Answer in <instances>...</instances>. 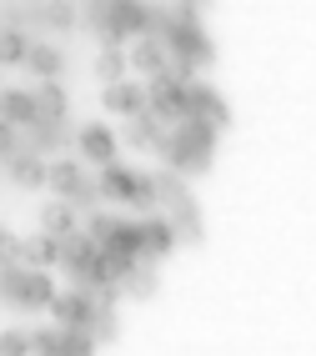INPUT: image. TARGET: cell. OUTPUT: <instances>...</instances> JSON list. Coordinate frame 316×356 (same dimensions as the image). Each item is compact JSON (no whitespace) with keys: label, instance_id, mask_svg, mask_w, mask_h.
Here are the masks:
<instances>
[{"label":"cell","instance_id":"cell-22","mask_svg":"<svg viewBox=\"0 0 316 356\" xmlns=\"http://www.w3.org/2000/svg\"><path fill=\"white\" fill-rule=\"evenodd\" d=\"M120 291H126L131 301H151V296L161 291V271H156V261H136L131 276L120 281Z\"/></svg>","mask_w":316,"mask_h":356},{"label":"cell","instance_id":"cell-18","mask_svg":"<svg viewBox=\"0 0 316 356\" xmlns=\"http://www.w3.org/2000/svg\"><path fill=\"white\" fill-rule=\"evenodd\" d=\"M35 121H70V96H65L61 81L35 86Z\"/></svg>","mask_w":316,"mask_h":356},{"label":"cell","instance_id":"cell-11","mask_svg":"<svg viewBox=\"0 0 316 356\" xmlns=\"http://www.w3.org/2000/svg\"><path fill=\"white\" fill-rule=\"evenodd\" d=\"M126 60H131V76H136V81H151V76H161V70H166L171 51H166L156 35H141V40L126 45Z\"/></svg>","mask_w":316,"mask_h":356},{"label":"cell","instance_id":"cell-5","mask_svg":"<svg viewBox=\"0 0 316 356\" xmlns=\"http://www.w3.org/2000/svg\"><path fill=\"white\" fill-rule=\"evenodd\" d=\"M186 115H196V121H211L216 131H226V126H231V101H226L211 81L196 76V81L186 86Z\"/></svg>","mask_w":316,"mask_h":356},{"label":"cell","instance_id":"cell-33","mask_svg":"<svg viewBox=\"0 0 316 356\" xmlns=\"http://www.w3.org/2000/svg\"><path fill=\"white\" fill-rule=\"evenodd\" d=\"M166 6H191V10H211L216 0H166Z\"/></svg>","mask_w":316,"mask_h":356},{"label":"cell","instance_id":"cell-21","mask_svg":"<svg viewBox=\"0 0 316 356\" xmlns=\"http://www.w3.org/2000/svg\"><path fill=\"white\" fill-rule=\"evenodd\" d=\"M20 246H26V266H35V271H56L61 266V241L56 236L35 231V236H20Z\"/></svg>","mask_w":316,"mask_h":356},{"label":"cell","instance_id":"cell-20","mask_svg":"<svg viewBox=\"0 0 316 356\" xmlns=\"http://www.w3.org/2000/svg\"><path fill=\"white\" fill-rule=\"evenodd\" d=\"M35 20H40L45 31L65 35V31L81 26V10H76V0H40V6H35Z\"/></svg>","mask_w":316,"mask_h":356},{"label":"cell","instance_id":"cell-15","mask_svg":"<svg viewBox=\"0 0 316 356\" xmlns=\"http://www.w3.org/2000/svg\"><path fill=\"white\" fill-rule=\"evenodd\" d=\"M0 121L15 126V131L35 126V90H26V86H0Z\"/></svg>","mask_w":316,"mask_h":356},{"label":"cell","instance_id":"cell-17","mask_svg":"<svg viewBox=\"0 0 316 356\" xmlns=\"http://www.w3.org/2000/svg\"><path fill=\"white\" fill-rule=\"evenodd\" d=\"M45 171H51V161L35 156V151H15V156L6 161V176L20 186V191H40V186H45Z\"/></svg>","mask_w":316,"mask_h":356},{"label":"cell","instance_id":"cell-14","mask_svg":"<svg viewBox=\"0 0 316 356\" xmlns=\"http://www.w3.org/2000/svg\"><path fill=\"white\" fill-rule=\"evenodd\" d=\"M166 131H171V126H161L151 111H141V115H131V121H126V131H120V146H131V151H145V156H156V146L166 140Z\"/></svg>","mask_w":316,"mask_h":356},{"label":"cell","instance_id":"cell-27","mask_svg":"<svg viewBox=\"0 0 316 356\" xmlns=\"http://www.w3.org/2000/svg\"><path fill=\"white\" fill-rule=\"evenodd\" d=\"M90 337H95V346H111V341H120V316H116V306H95Z\"/></svg>","mask_w":316,"mask_h":356},{"label":"cell","instance_id":"cell-6","mask_svg":"<svg viewBox=\"0 0 316 356\" xmlns=\"http://www.w3.org/2000/svg\"><path fill=\"white\" fill-rule=\"evenodd\" d=\"M95 261H101V246H95L86 231H76V236H65V241H61V271L70 276V286H81V291H86V281H90V271H95Z\"/></svg>","mask_w":316,"mask_h":356},{"label":"cell","instance_id":"cell-16","mask_svg":"<svg viewBox=\"0 0 316 356\" xmlns=\"http://www.w3.org/2000/svg\"><path fill=\"white\" fill-rule=\"evenodd\" d=\"M40 231L45 236H56V241H65V236H76L81 231V211L76 206H70V201H61V196H51V201H45L40 206Z\"/></svg>","mask_w":316,"mask_h":356},{"label":"cell","instance_id":"cell-10","mask_svg":"<svg viewBox=\"0 0 316 356\" xmlns=\"http://www.w3.org/2000/svg\"><path fill=\"white\" fill-rule=\"evenodd\" d=\"M101 106L111 115H120V121H131V115L145 111V81L126 76V81H116V86H101Z\"/></svg>","mask_w":316,"mask_h":356},{"label":"cell","instance_id":"cell-8","mask_svg":"<svg viewBox=\"0 0 316 356\" xmlns=\"http://www.w3.org/2000/svg\"><path fill=\"white\" fill-rule=\"evenodd\" d=\"M51 321L65 326V331H90V321H95V296L81 291V286L56 291V301H51Z\"/></svg>","mask_w":316,"mask_h":356},{"label":"cell","instance_id":"cell-34","mask_svg":"<svg viewBox=\"0 0 316 356\" xmlns=\"http://www.w3.org/2000/svg\"><path fill=\"white\" fill-rule=\"evenodd\" d=\"M86 6H90V0H86Z\"/></svg>","mask_w":316,"mask_h":356},{"label":"cell","instance_id":"cell-32","mask_svg":"<svg viewBox=\"0 0 316 356\" xmlns=\"http://www.w3.org/2000/svg\"><path fill=\"white\" fill-rule=\"evenodd\" d=\"M20 151V131L15 126H6V121H0V165H6L10 156Z\"/></svg>","mask_w":316,"mask_h":356},{"label":"cell","instance_id":"cell-1","mask_svg":"<svg viewBox=\"0 0 316 356\" xmlns=\"http://www.w3.org/2000/svg\"><path fill=\"white\" fill-rule=\"evenodd\" d=\"M216 146H221V131H216L211 121H196V115H186V121H176L171 131H166V140L156 146L161 165L176 176H206L216 165Z\"/></svg>","mask_w":316,"mask_h":356},{"label":"cell","instance_id":"cell-23","mask_svg":"<svg viewBox=\"0 0 316 356\" xmlns=\"http://www.w3.org/2000/svg\"><path fill=\"white\" fill-rule=\"evenodd\" d=\"M90 70H95V81H101V86H116V81L131 76V60H126L120 45H101V56L90 60Z\"/></svg>","mask_w":316,"mask_h":356},{"label":"cell","instance_id":"cell-9","mask_svg":"<svg viewBox=\"0 0 316 356\" xmlns=\"http://www.w3.org/2000/svg\"><path fill=\"white\" fill-rule=\"evenodd\" d=\"M166 221L176 226V241H181V246H201V241H206V216H201V201L191 196V191H186L181 201L166 206Z\"/></svg>","mask_w":316,"mask_h":356},{"label":"cell","instance_id":"cell-31","mask_svg":"<svg viewBox=\"0 0 316 356\" xmlns=\"http://www.w3.org/2000/svg\"><path fill=\"white\" fill-rule=\"evenodd\" d=\"M0 266H26V246H20V236H10L0 226Z\"/></svg>","mask_w":316,"mask_h":356},{"label":"cell","instance_id":"cell-24","mask_svg":"<svg viewBox=\"0 0 316 356\" xmlns=\"http://www.w3.org/2000/svg\"><path fill=\"white\" fill-rule=\"evenodd\" d=\"M106 251H120V256L141 261V251H145V241H141V216H120L116 231H111V241H106Z\"/></svg>","mask_w":316,"mask_h":356},{"label":"cell","instance_id":"cell-26","mask_svg":"<svg viewBox=\"0 0 316 356\" xmlns=\"http://www.w3.org/2000/svg\"><path fill=\"white\" fill-rule=\"evenodd\" d=\"M31 35H26V26H0V65H26V56H31Z\"/></svg>","mask_w":316,"mask_h":356},{"label":"cell","instance_id":"cell-29","mask_svg":"<svg viewBox=\"0 0 316 356\" xmlns=\"http://www.w3.org/2000/svg\"><path fill=\"white\" fill-rule=\"evenodd\" d=\"M101 346H95V337L90 331H65L61 326V356H95Z\"/></svg>","mask_w":316,"mask_h":356},{"label":"cell","instance_id":"cell-12","mask_svg":"<svg viewBox=\"0 0 316 356\" xmlns=\"http://www.w3.org/2000/svg\"><path fill=\"white\" fill-rule=\"evenodd\" d=\"M141 241H145V251H141V261H166L181 241H176V226L166 221V211H156V216H141Z\"/></svg>","mask_w":316,"mask_h":356},{"label":"cell","instance_id":"cell-13","mask_svg":"<svg viewBox=\"0 0 316 356\" xmlns=\"http://www.w3.org/2000/svg\"><path fill=\"white\" fill-rule=\"evenodd\" d=\"M131 186H136V171L126 161H111L95 171V191H101V206H126L131 201Z\"/></svg>","mask_w":316,"mask_h":356},{"label":"cell","instance_id":"cell-25","mask_svg":"<svg viewBox=\"0 0 316 356\" xmlns=\"http://www.w3.org/2000/svg\"><path fill=\"white\" fill-rule=\"evenodd\" d=\"M136 216H156L161 211V186H156V171H136V186H131V201H126Z\"/></svg>","mask_w":316,"mask_h":356},{"label":"cell","instance_id":"cell-19","mask_svg":"<svg viewBox=\"0 0 316 356\" xmlns=\"http://www.w3.org/2000/svg\"><path fill=\"white\" fill-rule=\"evenodd\" d=\"M26 70H31L35 81H61V76H65V51H61V45L35 40L31 56H26Z\"/></svg>","mask_w":316,"mask_h":356},{"label":"cell","instance_id":"cell-4","mask_svg":"<svg viewBox=\"0 0 316 356\" xmlns=\"http://www.w3.org/2000/svg\"><path fill=\"white\" fill-rule=\"evenodd\" d=\"M76 156L101 171V165L120 161V136H116L106 121H86V126H76Z\"/></svg>","mask_w":316,"mask_h":356},{"label":"cell","instance_id":"cell-30","mask_svg":"<svg viewBox=\"0 0 316 356\" xmlns=\"http://www.w3.org/2000/svg\"><path fill=\"white\" fill-rule=\"evenodd\" d=\"M0 356H31V331L26 326H6L0 331Z\"/></svg>","mask_w":316,"mask_h":356},{"label":"cell","instance_id":"cell-2","mask_svg":"<svg viewBox=\"0 0 316 356\" xmlns=\"http://www.w3.org/2000/svg\"><path fill=\"white\" fill-rule=\"evenodd\" d=\"M81 26L101 45H120L126 51L131 40L151 35V0H90Z\"/></svg>","mask_w":316,"mask_h":356},{"label":"cell","instance_id":"cell-28","mask_svg":"<svg viewBox=\"0 0 316 356\" xmlns=\"http://www.w3.org/2000/svg\"><path fill=\"white\" fill-rule=\"evenodd\" d=\"M31 356H61V326H35L31 331Z\"/></svg>","mask_w":316,"mask_h":356},{"label":"cell","instance_id":"cell-7","mask_svg":"<svg viewBox=\"0 0 316 356\" xmlns=\"http://www.w3.org/2000/svg\"><path fill=\"white\" fill-rule=\"evenodd\" d=\"M65 146H76V126L70 121H35L20 131V151H35V156H61Z\"/></svg>","mask_w":316,"mask_h":356},{"label":"cell","instance_id":"cell-3","mask_svg":"<svg viewBox=\"0 0 316 356\" xmlns=\"http://www.w3.org/2000/svg\"><path fill=\"white\" fill-rule=\"evenodd\" d=\"M145 111H151L161 126L186 121V86L171 81L166 70H161V76H151V81H145Z\"/></svg>","mask_w":316,"mask_h":356}]
</instances>
